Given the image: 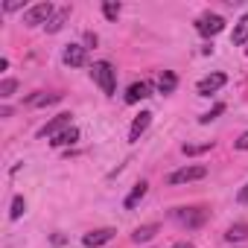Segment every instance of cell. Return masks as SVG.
<instances>
[{
  "mask_svg": "<svg viewBox=\"0 0 248 248\" xmlns=\"http://www.w3.org/2000/svg\"><path fill=\"white\" fill-rule=\"evenodd\" d=\"M146 190H149V184H146V181H138V184H135V190H132V193L126 196V202H123V204H126V210H135V207H138V204L143 202Z\"/></svg>",
  "mask_w": 248,
  "mask_h": 248,
  "instance_id": "7c38bea8",
  "label": "cell"
},
{
  "mask_svg": "<svg viewBox=\"0 0 248 248\" xmlns=\"http://www.w3.org/2000/svg\"><path fill=\"white\" fill-rule=\"evenodd\" d=\"M21 6H24V3H18V0H12V3H6L3 9H6V12H15V9H21Z\"/></svg>",
  "mask_w": 248,
  "mask_h": 248,
  "instance_id": "4316f807",
  "label": "cell"
},
{
  "mask_svg": "<svg viewBox=\"0 0 248 248\" xmlns=\"http://www.w3.org/2000/svg\"><path fill=\"white\" fill-rule=\"evenodd\" d=\"M102 15H105L108 21H117V18H120V3H114V0H105V3H102Z\"/></svg>",
  "mask_w": 248,
  "mask_h": 248,
  "instance_id": "ffe728a7",
  "label": "cell"
},
{
  "mask_svg": "<svg viewBox=\"0 0 248 248\" xmlns=\"http://www.w3.org/2000/svg\"><path fill=\"white\" fill-rule=\"evenodd\" d=\"M24 210H27L24 196H15V199H12V210H9V216H12V219H21V216H24Z\"/></svg>",
  "mask_w": 248,
  "mask_h": 248,
  "instance_id": "44dd1931",
  "label": "cell"
},
{
  "mask_svg": "<svg viewBox=\"0 0 248 248\" xmlns=\"http://www.w3.org/2000/svg\"><path fill=\"white\" fill-rule=\"evenodd\" d=\"M210 146H213V143H202V146L184 143V146H181V152H184V155H202V152H210Z\"/></svg>",
  "mask_w": 248,
  "mask_h": 248,
  "instance_id": "7402d4cb",
  "label": "cell"
},
{
  "mask_svg": "<svg viewBox=\"0 0 248 248\" xmlns=\"http://www.w3.org/2000/svg\"><path fill=\"white\" fill-rule=\"evenodd\" d=\"M225 82H228L225 73H210V76H204V79L196 85V91H199V96H210V93H216Z\"/></svg>",
  "mask_w": 248,
  "mask_h": 248,
  "instance_id": "ba28073f",
  "label": "cell"
},
{
  "mask_svg": "<svg viewBox=\"0 0 248 248\" xmlns=\"http://www.w3.org/2000/svg\"><path fill=\"white\" fill-rule=\"evenodd\" d=\"M222 111H225V105H216L213 111H207V114H202V117H199V123H210V120H216V114H222Z\"/></svg>",
  "mask_w": 248,
  "mask_h": 248,
  "instance_id": "cb8c5ba5",
  "label": "cell"
},
{
  "mask_svg": "<svg viewBox=\"0 0 248 248\" xmlns=\"http://www.w3.org/2000/svg\"><path fill=\"white\" fill-rule=\"evenodd\" d=\"M207 175V170L204 167H181V170H175V172H170V184H187V181H202Z\"/></svg>",
  "mask_w": 248,
  "mask_h": 248,
  "instance_id": "5b68a950",
  "label": "cell"
},
{
  "mask_svg": "<svg viewBox=\"0 0 248 248\" xmlns=\"http://www.w3.org/2000/svg\"><path fill=\"white\" fill-rule=\"evenodd\" d=\"M236 202H239V204H248V184H245V187L239 190V196H236Z\"/></svg>",
  "mask_w": 248,
  "mask_h": 248,
  "instance_id": "484cf974",
  "label": "cell"
},
{
  "mask_svg": "<svg viewBox=\"0 0 248 248\" xmlns=\"http://www.w3.org/2000/svg\"><path fill=\"white\" fill-rule=\"evenodd\" d=\"M67 18H70V6H62L53 18H50V24H47V32H59L64 24H67Z\"/></svg>",
  "mask_w": 248,
  "mask_h": 248,
  "instance_id": "2e32d148",
  "label": "cell"
},
{
  "mask_svg": "<svg viewBox=\"0 0 248 248\" xmlns=\"http://www.w3.org/2000/svg\"><path fill=\"white\" fill-rule=\"evenodd\" d=\"M196 30H199V35H204V38H213V35H219L222 30H225V18L222 15H202L199 21H196Z\"/></svg>",
  "mask_w": 248,
  "mask_h": 248,
  "instance_id": "277c9868",
  "label": "cell"
},
{
  "mask_svg": "<svg viewBox=\"0 0 248 248\" xmlns=\"http://www.w3.org/2000/svg\"><path fill=\"white\" fill-rule=\"evenodd\" d=\"M91 79L102 88L105 96H114V91H117V70H114L111 62H96L91 67Z\"/></svg>",
  "mask_w": 248,
  "mask_h": 248,
  "instance_id": "6da1fadb",
  "label": "cell"
},
{
  "mask_svg": "<svg viewBox=\"0 0 248 248\" xmlns=\"http://www.w3.org/2000/svg\"><path fill=\"white\" fill-rule=\"evenodd\" d=\"M152 96V85L149 82H135V85H129V91H126V102L129 105H135V102H140V99H149Z\"/></svg>",
  "mask_w": 248,
  "mask_h": 248,
  "instance_id": "8fae6325",
  "label": "cell"
},
{
  "mask_svg": "<svg viewBox=\"0 0 248 248\" xmlns=\"http://www.w3.org/2000/svg\"><path fill=\"white\" fill-rule=\"evenodd\" d=\"M62 59H64L67 67H85L88 64V50L82 44H67L64 53H62Z\"/></svg>",
  "mask_w": 248,
  "mask_h": 248,
  "instance_id": "8992f818",
  "label": "cell"
},
{
  "mask_svg": "<svg viewBox=\"0 0 248 248\" xmlns=\"http://www.w3.org/2000/svg\"><path fill=\"white\" fill-rule=\"evenodd\" d=\"M172 248H193V242H187V239H184V242H175Z\"/></svg>",
  "mask_w": 248,
  "mask_h": 248,
  "instance_id": "83f0119b",
  "label": "cell"
},
{
  "mask_svg": "<svg viewBox=\"0 0 248 248\" xmlns=\"http://www.w3.org/2000/svg\"><path fill=\"white\" fill-rule=\"evenodd\" d=\"M76 140H79V129H76V126H70V129H64L62 135H56L50 143H53L56 149H62V146H73Z\"/></svg>",
  "mask_w": 248,
  "mask_h": 248,
  "instance_id": "5bb4252c",
  "label": "cell"
},
{
  "mask_svg": "<svg viewBox=\"0 0 248 248\" xmlns=\"http://www.w3.org/2000/svg\"><path fill=\"white\" fill-rule=\"evenodd\" d=\"M64 129H70V114H59V117H53L44 129H38V138H56V135H62Z\"/></svg>",
  "mask_w": 248,
  "mask_h": 248,
  "instance_id": "52a82bcc",
  "label": "cell"
},
{
  "mask_svg": "<svg viewBox=\"0 0 248 248\" xmlns=\"http://www.w3.org/2000/svg\"><path fill=\"white\" fill-rule=\"evenodd\" d=\"M114 239V228H99V231H91L82 236V245L85 248H96V245H105Z\"/></svg>",
  "mask_w": 248,
  "mask_h": 248,
  "instance_id": "9c48e42d",
  "label": "cell"
},
{
  "mask_svg": "<svg viewBox=\"0 0 248 248\" xmlns=\"http://www.w3.org/2000/svg\"><path fill=\"white\" fill-rule=\"evenodd\" d=\"M149 123H152V114H149V111H140V114L135 117L132 129H129V140H132V143H138V140H140V135L149 129Z\"/></svg>",
  "mask_w": 248,
  "mask_h": 248,
  "instance_id": "30bf717a",
  "label": "cell"
},
{
  "mask_svg": "<svg viewBox=\"0 0 248 248\" xmlns=\"http://www.w3.org/2000/svg\"><path fill=\"white\" fill-rule=\"evenodd\" d=\"M233 149H239V152H248V132H242V135L233 140Z\"/></svg>",
  "mask_w": 248,
  "mask_h": 248,
  "instance_id": "d4e9b609",
  "label": "cell"
},
{
  "mask_svg": "<svg viewBox=\"0 0 248 248\" xmlns=\"http://www.w3.org/2000/svg\"><path fill=\"white\" fill-rule=\"evenodd\" d=\"M56 15V9H53V3H35V6H30L27 12H24V24L27 27H47L50 24V18Z\"/></svg>",
  "mask_w": 248,
  "mask_h": 248,
  "instance_id": "3957f363",
  "label": "cell"
},
{
  "mask_svg": "<svg viewBox=\"0 0 248 248\" xmlns=\"http://www.w3.org/2000/svg\"><path fill=\"white\" fill-rule=\"evenodd\" d=\"M158 88H161V93H172V91L178 88V76H175L172 70H164L161 79H158Z\"/></svg>",
  "mask_w": 248,
  "mask_h": 248,
  "instance_id": "e0dca14e",
  "label": "cell"
},
{
  "mask_svg": "<svg viewBox=\"0 0 248 248\" xmlns=\"http://www.w3.org/2000/svg\"><path fill=\"white\" fill-rule=\"evenodd\" d=\"M228 242H239V239H248V225H231L228 233H225Z\"/></svg>",
  "mask_w": 248,
  "mask_h": 248,
  "instance_id": "d6986e66",
  "label": "cell"
},
{
  "mask_svg": "<svg viewBox=\"0 0 248 248\" xmlns=\"http://www.w3.org/2000/svg\"><path fill=\"white\" fill-rule=\"evenodd\" d=\"M231 44H236V47H242V44H248V12L236 21V27H233V35H231Z\"/></svg>",
  "mask_w": 248,
  "mask_h": 248,
  "instance_id": "4fadbf2b",
  "label": "cell"
},
{
  "mask_svg": "<svg viewBox=\"0 0 248 248\" xmlns=\"http://www.w3.org/2000/svg\"><path fill=\"white\" fill-rule=\"evenodd\" d=\"M15 88H18V82H15V79H3V82H0V96L9 99V96L15 93Z\"/></svg>",
  "mask_w": 248,
  "mask_h": 248,
  "instance_id": "603a6c76",
  "label": "cell"
},
{
  "mask_svg": "<svg viewBox=\"0 0 248 248\" xmlns=\"http://www.w3.org/2000/svg\"><path fill=\"white\" fill-rule=\"evenodd\" d=\"M172 219L181 228H202L207 222V210H202V207H175L172 210Z\"/></svg>",
  "mask_w": 248,
  "mask_h": 248,
  "instance_id": "7a4b0ae2",
  "label": "cell"
},
{
  "mask_svg": "<svg viewBox=\"0 0 248 248\" xmlns=\"http://www.w3.org/2000/svg\"><path fill=\"white\" fill-rule=\"evenodd\" d=\"M155 233H158V225L152 222V225H140V228H138V231L132 233V239H135V242H149V239H152Z\"/></svg>",
  "mask_w": 248,
  "mask_h": 248,
  "instance_id": "ac0fdd59",
  "label": "cell"
},
{
  "mask_svg": "<svg viewBox=\"0 0 248 248\" xmlns=\"http://www.w3.org/2000/svg\"><path fill=\"white\" fill-rule=\"evenodd\" d=\"M59 99H62V93H32V96H27V105L30 108H44V105L59 102Z\"/></svg>",
  "mask_w": 248,
  "mask_h": 248,
  "instance_id": "9a60e30c",
  "label": "cell"
}]
</instances>
